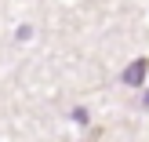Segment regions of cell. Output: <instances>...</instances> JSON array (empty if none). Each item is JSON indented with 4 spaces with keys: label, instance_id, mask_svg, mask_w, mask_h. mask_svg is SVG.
<instances>
[{
    "label": "cell",
    "instance_id": "obj_2",
    "mask_svg": "<svg viewBox=\"0 0 149 142\" xmlns=\"http://www.w3.org/2000/svg\"><path fill=\"white\" fill-rule=\"evenodd\" d=\"M142 102H146V109H149V91H146V99H142Z\"/></svg>",
    "mask_w": 149,
    "mask_h": 142
},
{
    "label": "cell",
    "instance_id": "obj_1",
    "mask_svg": "<svg viewBox=\"0 0 149 142\" xmlns=\"http://www.w3.org/2000/svg\"><path fill=\"white\" fill-rule=\"evenodd\" d=\"M146 69H149V62H146V58L131 62L127 69H124V84H131V87H135V84H142V80H146Z\"/></svg>",
    "mask_w": 149,
    "mask_h": 142
}]
</instances>
